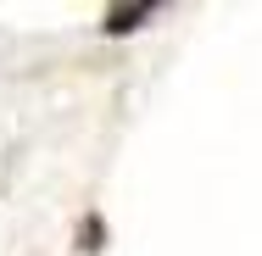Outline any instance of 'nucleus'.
Returning a JSON list of instances; mask_svg holds the SVG:
<instances>
[{
  "label": "nucleus",
  "mask_w": 262,
  "mask_h": 256,
  "mask_svg": "<svg viewBox=\"0 0 262 256\" xmlns=\"http://www.w3.org/2000/svg\"><path fill=\"white\" fill-rule=\"evenodd\" d=\"M145 17H151V6H112L101 28H106V34H128V28H140Z\"/></svg>",
  "instance_id": "nucleus-1"
},
{
  "label": "nucleus",
  "mask_w": 262,
  "mask_h": 256,
  "mask_svg": "<svg viewBox=\"0 0 262 256\" xmlns=\"http://www.w3.org/2000/svg\"><path fill=\"white\" fill-rule=\"evenodd\" d=\"M78 240H84V251H101V245H95V240H101V223H95V217H90V223H84V234H78Z\"/></svg>",
  "instance_id": "nucleus-2"
}]
</instances>
